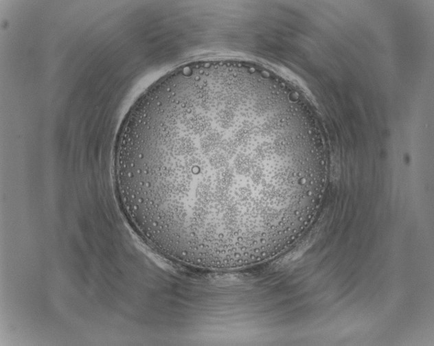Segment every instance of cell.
<instances>
[{
    "instance_id": "cell-1",
    "label": "cell",
    "mask_w": 434,
    "mask_h": 346,
    "mask_svg": "<svg viewBox=\"0 0 434 346\" xmlns=\"http://www.w3.org/2000/svg\"><path fill=\"white\" fill-rule=\"evenodd\" d=\"M269 72L194 66L136 102L115 147L122 208L167 259L231 270L284 251L319 203L325 161L312 122Z\"/></svg>"
}]
</instances>
